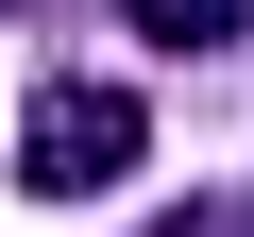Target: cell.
I'll return each instance as SVG.
<instances>
[{"instance_id":"obj_1","label":"cell","mask_w":254,"mask_h":237,"mask_svg":"<svg viewBox=\"0 0 254 237\" xmlns=\"http://www.w3.org/2000/svg\"><path fill=\"white\" fill-rule=\"evenodd\" d=\"M136 153H153V118H136V85H102V68H51L17 102V186L34 203H102Z\"/></svg>"},{"instance_id":"obj_2","label":"cell","mask_w":254,"mask_h":237,"mask_svg":"<svg viewBox=\"0 0 254 237\" xmlns=\"http://www.w3.org/2000/svg\"><path fill=\"white\" fill-rule=\"evenodd\" d=\"M119 17H136L153 51H220V34H237V0H119Z\"/></svg>"},{"instance_id":"obj_3","label":"cell","mask_w":254,"mask_h":237,"mask_svg":"<svg viewBox=\"0 0 254 237\" xmlns=\"http://www.w3.org/2000/svg\"><path fill=\"white\" fill-rule=\"evenodd\" d=\"M153 237H254V220H237V203H203V220H153Z\"/></svg>"},{"instance_id":"obj_4","label":"cell","mask_w":254,"mask_h":237,"mask_svg":"<svg viewBox=\"0 0 254 237\" xmlns=\"http://www.w3.org/2000/svg\"><path fill=\"white\" fill-rule=\"evenodd\" d=\"M0 17H17V0H0Z\"/></svg>"}]
</instances>
